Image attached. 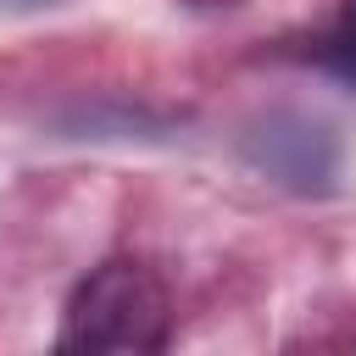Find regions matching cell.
Returning <instances> with one entry per match:
<instances>
[{
  "mask_svg": "<svg viewBox=\"0 0 356 356\" xmlns=\"http://www.w3.org/2000/svg\"><path fill=\"white\" fill-rule=\"evenodd\" d=\"M256 161H261L267 172H278L284 184H295V189H323V184L334 178V161H339V156H334L328 128L284 117V122H267V128H261Z\"/></svg>",
  "mask_w": 356,
  "mask_h": 356,
  "instance_id": "obj_2",
  "label": "cell"
},
{
  "mask_svg": "<svg viewBox=\"0 0 356 356\" xmlns=\"http://www.w3.org/2000/svg\"><path fill=\"white\" fill-rule=\"evenodd\" d=\"M6 11H22V6H50V0H0Z\"/></svg>",
  "mask_w": 356,
  "mask_h": 356,
  "instance_id": "obj_4",
  "label": "cell"
},
{
  "mask_svg": "<svg viewBox=\"0 0 356 356\" xmlns=\"http://www.w3.org/2000/svg\"><path fill=\"white\" fill-rule=\"evenodd\" d=\"M317 61H323L345 89H356V0H345V6L334 11V22L323 28V39H317Z\"/></svg>",
  "mask_w": 356,
  "mask_h": 356,
  "instance_id": "obj_3",
  "label": "cell"
},
{
  "mask_svg": "<svg viewBox=\"0 0 356 356\" xmlns=\"http://www.w3.org/2000/svg\"><path fill=\"white\" fill-rule=\"evenodd\" d=\"M172 334V300L167 284L145 261H100L61 312V350H89V356H145L161 350Z\"/></svg>",
  "mask_w": 356,
  "mask_h": 356,
  "instance_id": "obj_1",
  "label": "cell"
}]
</instances>
